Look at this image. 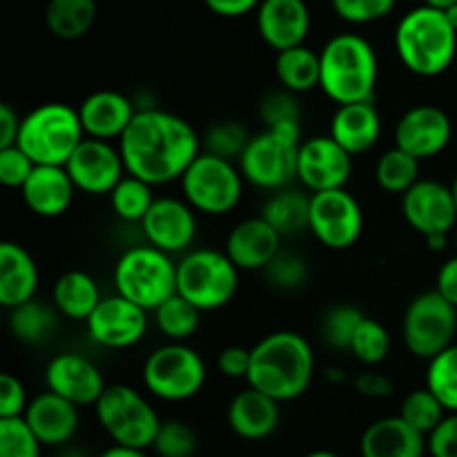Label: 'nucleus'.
<instances>
[{"mask_svg":"<svg viewBox=\"0 0 457 457\" xmlns=\"http://www.w3.org/2000/svg\"><path fill=\"white\" fill-rule=\"evenodd\" d=\"M201 147L199 134L186 119L156 107L137 110L119 138L125 170L150 186L179 181Z\"/></svg>","mask_w":457,"mask_h":457,"instance_id":"obj_1","label":"nucleus"},{"mask_svg":"<svg viewBox=\"0 0 457 457\" xmlns=\"http://www.w3.org/2000/svg\"><path fill=\"white\" fill-rule=\"evenodd\" d=\"M315 375V353L295 330H277L253 346L248 386L277 402H293L308 391Z\"/></svg>","mask_w":457,"mask_h":457,"instance_id":"obj_2","label":"nucleus"},{"mask_svg":"<svg viewBox=\"0 0 457 457\" xmlns=\"http://www.w3.org/2000/svg\"><path fill=\"white\" fill-rule=\"evenodd\" d=\"M395 49L411 74L433 79L453 65L457 29L449 22L445 9L420 4L397 22Z\"/></svg>","mask_w":457,"mask_h":457,"instance_id":"obj_3","label":"nucleus"},{"mask_svg":"<svg viewBox=\"0 0 457 457\" xmlns=\"http://www.w3.org/2000/svg\"><path fill=\"white\" fill-rule=\"evenodd\" d=\"M321 83L337 105L375 101L379 61L375 47L360 34H337L321 49Z\"/></svg>","mask_w":457,"mask_h":457,"instance_id":"obj_4","label":"nucleus"},{"mask_svg":"<svg viewBox=\"0 0 457 457\" xmlns=\"http://www.w3.org/2000/svg\"><path fill=\"white\" fill-rule=\"evenodd\" d=\"M85 138L79 110L67 103H43L22 116L16 145L36 165H65Z\"/></svg>","mask_w":457,"mask_h":457,"instance_id":"obj_5","label":"nucleus"},{"mask_svg":"<svg viewBox=\"0 0 457 457\" xmlns=\"http://www.w3.org/2000/svg\"><path fill=\"white\" fill-rule=\"evenodd\" d=\"M114 288L147 312L177 293V263L172 254L152 244L125 250L114 266Z\"/></svg>","mask_w":457,"mask_h":457,"instance_id":"obj_6","label":"nucleus"},{"mask_svg":"<svg viewBox=\"0 0 457 457\" xmlns=\"http://www.w3.org/2000/svg\"><path fill=\"white\" fill-rule=\"evenodd\" d=\"M239 268L226 250L196 248L183 253L177 263V293L195 303L201 312L219 311L235 299Z\"/></svg>","mask_w":457,"mask_h":457,"instance_id":"obj_7","label":"nucleus"},{"mask_svg":"<svg viewBox=\"0 0 457 457\" xmlns=\"http://www.w3.org/2000/svg\"><path fill=\"white\" fill-rule=\"evenodd\" d=\"M181 181L183 199L201 214L223 217L239 205L244 195V174L239 163L221 159L210 152H201L187 170Z\"/></svg>","mask_w":457,"mask_h":457,"instance_id":"obj_8","label":"nucleus"},{"mask_svg":"<svg viewBox=\"0 0 457 457\" xmlns=\"http://www.w3.org/2000/svg\"><path fill=\"white\" fill-rule=\"evenodd\" d=\"M96 420L114 445L152 449L161 428L154 406L128 384H110L94 404Z\"/></svg>","mask_w":457,"mask_h":457,"instance_id":"obj_9","label":"nucleus"},{"mask_svg":"<svg viewBox=\"0 0 457 457\" xmlns=\"http://www.w3.org/2000/svg\"><path fill=\"white\" fill-rule=\"evenodd\" d=\"M208 370L205 361L186 342H170L147 355L143 364V384L163 402H186L199 395Z\"/></svg>","mask_w":457,"mask_h":457,"instance_id":"obj_10","label":"nucleus"},{"mask_svg":"<svg viewBox=\"0 0 457 457\" xmlns=\"http://www.w3.org/2000/svg\"><path fill=\"white\" fill-rule=\"evenodd\" d=\"M457 333V308L437 290H427L411 299L402 320V339L411 355L433 360L453 344Z\"/></svg>","mask_w":457,"mask_h":457,"instance_id":"obj_11","label":"nucleus"},{"mask_svg":"<svg viewBox=\"0 0 457 457\" xmlns=\"http://www.w3.org/2000/svg\"><path fill=\"white\" fill-rule=\"evenodd\" d=\"M308 230L330 250L353 248L364 230V212L360 201L346 187L311 192Z\"/></svg>","mask_w":457,"mask_h":457,"instance_id":"obj_12","label":"nucleus"},{"mask_svg":"<svg viewBox=\"0 0 457 457\" xmlns=\"http://www.w3.org/2000/svg\"><path fill=\"white\" fill-rule=\"evenodd\" d=\"M297 143L263 129L250 138L237 163L245 181L259 190L275 192L288 187L297 179Z\"/></svg>","mask_w":457,"mask_h":457,"instance_id":"obj_13","label":"nucleus"},{"mask_svg":"<svg viewBox=\"0 0 457 457\" xmlns=\"http://www.w3.org/2000/svg\"><path fill=\"white\" fill-rule=\"evenodd\" d=\"M85 324L89 339L98 346L123 351L145 337L147 311L116 293L112 297H103Z\"/></svg>","mask_w":457,"mask_h":457,"instance_id":"obj_14","label":"nucleus"},{"mask_svg":"<svg viewBox=\"0 0 457 457\" xmlns=\"http://www.w3.org/2000/svg\"><path fill=\"white\" fill-rule=\"evenodd\" d=\"M76 190L103 196L114 190L116 183L128 174L123 156L112 141L85 137L65 163Z\"/></svg>","mask_w":457,"mask_h":457,"instance_id":"obj_15","label":"nucleus"},{"mask_svg":"<svg viewBox=\"0 0 457 457\" xmlns=\"http://www.w3.org/2000/svg\"><path fill=\"white\" fill-rule=\"evenodd\" d=\"M353 172V154L333 137H312L302 141L297 154V181L303 190L321 192L346 187Z\"/></svg>","mask_w":457,"mask_h":457,"instance_id":"obj_16","label":"nucleus"},{"mask_svg":"<svg viewBox=\"0 0 457 457\" xmlns=\"http://www.w3.org/2000/svg\"><path fill=\"white\" fill-rule=\"evenodd\" d=\"M404 221L420 232L428 235H449L457 223V205L451 186L440 181H418L402 195Z\"/></svg>","mask_w":457,"mask_h":457,"instance_id":"obj_17","label":"nucleus"},{"mask_svg":"<svg viewBox=\"0 0 457 457\" xmlns=\"http://www.w3.org/2000/svg\"><path fill=\"white\" fill-rule=\"evenodd\" d=\"M147 244L168 254H181L190 250L196 237V210L186 199L161 196L154 199L141 221Z\"/></svg>","mask_w":457,"mask_h":457,"instance_id":"obj_18","label":"nucleus"},{"mask_svg":"<svg viewBox=\"0 0 457 457\" xmlns=\"http://www.w3.org/2000/svg\"><path fill=\"white\" fill-rule=\"evenodd\" d=\"M453 125L449 114L437 105H415L402 114L395 125V145L418 161L437 156L449 147Z\"/></svg>","mask_w":457,"mask_h":457,"instance_id":"obj_19","label":"nucleus"},{"mask_svg":"<svg viewBox=\"0 0 457 457\" xmlns=\"http://www.w3.org/2000/svg\"><path fill=\"white\" fill-rule=\"evenodd\" d=\"M45 384L49 391L76 406H94L107 388L101 369L79 353H61L54 357L45 369Z\"/></svg>","mask_w":457,"mask_h":457,"instance_id":"obj_20","label":"nucleus"},{"mask_svg":"<svg viewBox=\"0 0 457 457\" xmlns=\"http://www.w3.org/2000/svg\"><path fill=\"white\" fill-rule=\"evenodd\" d=\"M257 31L275 52L303 45L311 31L306 0H262L257 7Z\"/></svg>","mask_w":457,"mask_h":457,"instance_id":"obj_21","label":"nucleus"},{"mask_svg":"<svg viewBox=\"0 0 457 457\" xmlns=\"http://www.w3.org/2000/svg\"><path fill=\"white\" fill-rule=\"evenodd\" d=\"M284 237L272 223L259 217L244 219L230 230L226 239V254L239 270H263L281 250Z\"/></svg>","mask_w":457,"mask_h":457,"instance_id":"obj_22","label":"nucleus"},{"mask_svg":"<svg viewBox=\"0 0 457 457\" xmlns=\"http://www.w3.org/2000/svg\"><path fill=\"white\" fill-rule=\"evenodd\" d=\"M27 208L43 219H56L74 204L76 190L65 165H36L21 187Z\"/></svg>","mask_w":457,"mask_h":457,"instance_id":"obj_23","label":"nucleus"},{"mask_svg":"<svg viewBox=\"0 0 457 457\" xmlns=\"http://www.w3.org/2000/svg\"><path fill=\"white\" fill-rule=\"evenodd\" d=\"M22 418L43 446L67 445L76 436L80 422L79 406L49 388L27 404Z\"/></svg>","mask_w":457,"mask_h":457,"instance_id":"obj_24","label":"nucleus"},{"mask_svg":"<svg viewBox=\"0 0 457 457\" xmlns=\"http://www.w3.org/2000/svg\"><path fill=\"white\" fill-rule=\"evenodd\" d=\"M279 404L259 388L248 386L239 391L228 404V424L241 440L259 442L270 437L279 427Z\"/></svg>","mask_w":457,"mask_h":457,"instance_id":"obj_25","label":"nucleus"},{"mask_svg":"<svg viewBox=\"0 0 457 457\" xmlns=\"http://www.w3.org/2000/svg\"><path fill=\"white\" fill-rule=\"evenodd\" d=\"M134 114L137 110L132 101L114 89H98L89 94L79 107L85 137L103 138V141H114V138L119 141L128 125L132 123Z\"/></svg>","mask_w":457,"mask_h":457,"instance_id":"obj_26","label":"nucleus"},{"mask_svg":"<svg viewBox=\"0 0 457 457\" xmlns=\"http://www.w3.org/2000/svg\"><path fill=\"white\" fill-rule=\"evenodd\" d=\"M361 457H424L427 436L411 427L402 415L375 420L360 442Z\"/></svg>","mask_w":457,"mask_h":457,"instance_id":"obj_27","label":"nucleus"},{"mask_svg":"<svg viewBox=\"0 0 457 457\" xmlns=\"http://www.w3.org/2000/svg\"><path fill=\"white\" fill-rule=\"evenodd\" d=\"M330 137L353 156L369 152L382 137V116L375 101L344 103L330 119Z\"/></svg>","mask_w":457,"mask_h":457,"instance_id":"obj_28","label":"nucleus"},{"mask_svg":"<svg viewBox=\"0 0 457 457\" xmlns=\"http://www.w3.org/2000/svg\"><path fill=\"white\" fill-rule=\"evenodd\" d=\"M38 266L34 257L13 241L0 244V303L16 308L36 297L38 290Z\"/></svg>","mask_w":457,"mask_h":457,"instance_id":"obj_29","label":"nucleus"},{"mask_svg":"<svg viewBox=\"0 0 457 457\" xmlns=\"http://www.w3.org/2000/svg\"><path fill=\"white\" fill-rule=\"evenodd\" d=\"M54 306L62 317L74 321H87L103 295L96 279L89 272L67 270L54 284Z\"/></svg>","mask_w":457,"mask_h":457,"instance_id":"obj_30","label":"nucleus"},{"mask_svg":"<svg viewBox=\"0 0 457 457\" xmlns=\"http://www.w3.org/2000/svg\"><path fill=\"white\" fill-rule=\"evenodd\" d=\"M262 217L277 228L281 237L299 235L308 230L311 217V192L297 187H281L275 190L262 208Z\"/></svg>","mask_w":457,"mask_h":457,"instance_id":"obj_31","label":"nucleus"},{"mask_svg":"<svg viewBox=\"0 0 457 457\" xmlns=\"http://www.w3.org/2000/svg\"><path fill=\"white\" fill-rule=\"evenodd\" d=\"M275 74L281 87L295 94L311 92L321 83V56L306 45L277 52Z\"/></svg>","mask_w":457,"mask_h":457,"instance_id":"obj_32","label":"nucleus"},{"mask_svg":"<svg viewBox=\"0 0 457 457\" xmlns=\"http://www.w3.org/2000/svg\"><path fill=\"white\" fill-rule=\"evenodd\" d=\"M259 119L263 129H270L277 137L302 145V105L295 92L279 87L263 94L259 103Z\"/></svg>","mask_w":457,"mask_h":457,"instance_id":"obj_33","label":"nucleus"},{"mask_svg":"<svg viewBox=\"0 0 457 457\" xmlns=\"http://www.w3.org/2000/svg\"><path fill=\"white\" fill-rule=\"evenodd\" d=\"M98 16L96 0H49L45 7V25L56 38H83Z\"/></svg>","mask_w":457,"mask_h":457,"instance_id":"obj_34","label":"nucleus"},{"mask_svg":"<svg viewBox=\"0 0 457 457\" xmlns=\"http://www.w3.org/2000/svg\"><path fill=\"white\" fill-rule=\"evenodd\" d=\"M58 315L61 312L56 311V306H49L34 297L9 311V330L18 342L38 346V344L49 342L56 333Z\"/></svg>","mask_w":457,"mask_h":457,"instance_id":"obj_35","label":"nucleus"},{"mask_svg":"<svg viewBox=\"0 0 457 457\" xmlns=\"http://www.w3.org/2000/svg\"><path fill=\"white\" fill-rule=\"evenodd\" d=\"M154 312V324L170 342H187L201 326V311L186 297L174 293Z\"/></svg>","mask_w":457,"mask_h":457,"instance_id":"obj_36","label":"nucleus"},{"mask_svg":"<svg viewBox=\"0 0 457 457\" xmlns=\"http://www.w3.org/2000/svg\"><path fill=\"white\" fill-rule=\"evenodd\" d=\"M375 179L384 192L404 195L420 181V161L395 145L379 156L375 165Z\"/></svg>","mask_w":457,"mask_h":457,"instance_id":"obj_37","label":"nucleus"},{"mask_svg":"<svg viewBox=\"0 0 457 457\" xmlns=\"http://www.w3.org/2000/svg\"><path fill=\"white\" fill-rule=\"evenodd\" d=\"M107 196H110V205L116 217L128 223H141L145 219L147 210L154 204L150 183L129 172L116 183L114 190Z\"/></svg>","mask_w":457,"mask_h":457,"instance_id":"obj_38","label":"nucleus"},{"mask_svg":"<svg viewBox=\"0 0 457 457\" xmlns=\"http://www.w3.org/2000/svg\"><path fill=\"white\" fill-rule=\"evenodd\" d=\"M427 386L436 393L449 413L457 411V344H451L428 360Z\"/></svg>","mask_w":457,"mask_h":457,"instance_id":"obj_39","label":"nucleus"},{"mask_svg":"<svg viewBox=\"0 0 457 457\" xmlns=\"http://www.w3.org/2000/svg\"><path fill=\"white\" fill-rule=\"evenodd\" d=\"M351 353L364 366L382 364L388 353H391V333H388L382 321L373 320V317H364L355 330Z\"/></svg>","mask_w":457,"mask_h":457,"instance_id":"obj_40","label":"nucleus"},{"mask_svg":"<svg viewBox=\"0 0 457 457\" xmlns=\"http://www.w3.org/2000/svg\"><path fill=\"white\" fill-rule=\"evenodd\" d=\"M446 413H449V411L445 409V404L437 400L436 393L428 386L411 391L400 406L402 418H404L411 427L418 428L420 433H424V436H428V433L446 418Z\"/></svg>","mask_w":457,"mask_h":457,"instance_id":"obj_41","label":"nucleus"},{"mask_svg":"<svg viewBox=\"0 0 457 457\" xmlns=\"http://www.w3.org/2000/svg\"><path fill=\"white\" fill-rule=\"evenodd\" d=\"M364 311L351 303H337L330 308L321 321V335L324 342L335 351H351L353 337H355L357 326L364 320Z\"/></svg>","mask_w":457,"mask_h":457,"instance_id":"obj_42","label":"nucleus"},{"mask_svg":"<svg viewBox=\"0 0 457 457\" xmlns=\"http://www.w3.org/2000/svg\"><path fill=\"white\" fill-rule=\"evenodd\" d=\"M250 138L253 137H248V129L239 120H221V123L210 125L201 145H204V152H210V154L239 161Z\"/></svg>","mask_w":457,"mask_h":457,"instance_id":"obj_43","label":"nucleus"},{"mask_svg":"<svg viewBox=\"0 0 457 457\" xmlns=\"http://www.w3.org/2000/svg\"><path fill=\"white\" fill-rule=\"evenodd\" d=\"M262 272L268 284L277 290H299L306 286L311 275L306 259L293 250H279Z\"/></svg>","mask_w":457,"mask_h":457,"instance_id":"obj_44","label":"nucleus"},{"mask_svg":"<svg viewBox=\"0 0 457 457\" xmlns=\"http://www.w3.org/2000/svg\"><path fill=\"white\" fill-rule=\"evenodd\" d=\"M152 449L159 457H192L199 449V436L190 424L181 420H168L161 422Z\"/></svg>","mask_w":457,"mask_h":457,"instance_id":"obj_45","label":"nucleus"},{"mask_svg":"<svg viewBox=\"0 0 457 457\" xmlns=\"http://www.w3.org/2000/svg\"><path fill=\"white\" fill-rule=\"evenodd\" d=\"M43 442L25 418H0V457H40Z\"/></svg>","mask_w":457,"mask_h":457,"instance_id":"obj_46","label":"nucleus"},{"mask_svg":"<svg viewBox=\"0 0 457 457\" xmlns=\"http://www.w3.org/2000/svg\"><path fill=\"white\" fill-rule=\"evenodd\" d=\"M333 12L351 25H369L382 21L395 9L397 0H330Z\"/></svg>","mask_w":457,"mask_h":457,"instance_id":"obj_47","label":"nucleus"},{"mask_svg":"<svg viewBox=\"0 0 457 457\" xmlns=\"http://www.w3.org/2000/svg\"><path fill=\"white\" fill-rule=\"evenodd\" d=\"M36 163L29 159L21 145L0 147V183L4 187H18L21 190L29 174L34 172Z\"/></svg>","mask_w":457,"mask_h":457,"instance_id":"obj_48","label":"nucleus"},{"mask_svg":"<svg viewBox=\"0 0 457 457\" xmlns=\"http://www.w3.org/2000/svg\"><path fill=\"white\" fill-rule=\"evenodd\" d=\"M27 404L29 400L21 379L12 373L0 375V418H21Z\"/></svg>","mask_w":457,"mask_h":457,"instance_id":"obj_49","label":"nucleus"},{"mask_svg":"<svg viewBox=\"0 0 457 457\" xmlns=\"http://www.w3.org/2000/svg\"><path fill=\"white\" fill-rule=\"evenodd\" d=\"M428 455L457 457V411L446 413V418L427 436Z\"/></svg>","mask_w":457,"mask_h":457,"instance_id":"obj_50","label":"nucleus"},{"mask_svg":"<svg viewBox=\"0 0 457 457\" xmlns=\"http://www.w3.org/2000/svg\"><path fill=\"white\" fill-rule=\"evenodd\" d=\"M250 360H253V348L228 346L219 353L217 369L228 379H248Z\"/></svg>","mask_w":457,"mask_h":457,"instance_id":"obj_51","label":"nucleus"},{"mask_svg":"<svg viewBox=\"0 0 457 457\" xmlns=\"http://www.w3.org/2000/svg\"><path fill=\"white\" fill-rule=\"evenodd\" d=\"M355 391L370 400H386L395 391V384L378 370H364L355 378Z\"/></svg>","mask_w":457,"mask_h":457,"instance_id":"obj_52","label":"nucleus"},{"mask_svg":"<svg viewBox=\"0 0 457 457\" xmlns=\"http://www.w3.org/2000/svg\"><path fill=\"white\" fill-rule=\"evenodd\" d=\"M204 4L221 18H241L250 12H257L262 0H204Z\"/></svg>","mask_w":457,"mask_h":457,"instance_id":"obj_53","label":"nucleus"},{"mask_svg":"<svg viewBox=\"0 0 457 457\" xmlns=\"http://www.w3.org/2000/svg\"><path fill=\"white\" fill-rule=\"evenodd\" d=\"M21 120L22 116H18V112L9 103H0V147L16 145Z\"/></svg>","mask_w":457,"mask_h":457,"instance_id":"obj_54","label":"nucleus"},{"mask_svg":"<svg viewBox=\"0 0 457 457\" xmlns=\"http://www.w3.org/2000/svg\"><path fill=\"white\" fill-rule=\"evenodd\" d=\"M436 290L457 308V254L446 263H442V268L437 270Z\"/></svg>","mask_w":457,"mask_h":457,"instance_id":"obj_55","label":"nucleus"},{"mask_svg":"<svg viewBox=\"0 0 457 457\" xmlns=\"http://www.w3.org/2000/svg\"><path fill=\"white\" fill-rule=\"evenodd\" d=\"M98 457H150L145 453V449H132V446H123V445H114L110 449L103 451Z\"/></svg>","mask_w":457,"mask_h":457,"instance_id":"obj_56","label":"nucleus"},{"mask_svg":"<svg viewBox=\"0 0 457 457\" xmlns=\"http://www.w3.org/2000/svg\"><path fill=\"white\" fill-rule=\"evenodd\" d=\"M424 239H427L428 250H433V253H442L446 248V244H449V235H428Z\"/></svg>","mask_w":457,"mask_h":457,"instance_id":"obj_57","label":"nucleus"},{"mask_svg":"<svg viewBox=\"0 0 457 457\" xmlns=\"http://www.w3.org/2000/svg\"><path fill=\"white\" fill-rule=\"evenodd\" d=\"M455 3L457 0H424V4H428V7H436V9H446Z\"/></svg>","mask_w":457,"mask_h":457,"instance_id":"obj_58","label":"nucleus"},{"mask_svg":"<svg viewBox=\"0 0 457 457\" xmlns=\"http://www.w3.org/2000/svg\"><path fill=\"white\" fill-rule=\"evenodd\" d=\"M445 13H446V18H449L451 25H453L455 29H457V3L451 4V7H446Z\"/></svg>","mask_w":457,"mask_h":457,"instance_id":"obj_59","label":"nucleus"},{"mask_svg":"<svg viewBox=\"0 0 457 457\" xmlns=\"http://www.w3.org/2000/svg\"><path fill=\"white\" fill-rule=\"evenodd\" d=\"M303 457H339V455L333 453V451H311V453H306Z\"/></svg>","mask_w":457,"mask_h":457,"instance_id":"obj_60","label":"nucleus"},{"mask_svg":"<svg viewBox=\"0 0 457 457\" xmlns=\"http://www.w3.org/2000/svg\"><path fill=\"white\" fill-rule=\"evenodd\" d=\"M451 190H453V196H455V205H457V174H455L453 183H451Z\"/></svg>","mask_w":457,"mask_h":457,"instance_id":"obj_61","label":"nucleus"},{"mask_svg":"<svg viewBox=\"0 0 457 457\" xmlns=\"http://www.w3.org/2000/svg\"><path fill=\"white\" fill-rule=\"evenodd\" d=\"M455 245H457V235H455Z\"/></svg>","mask_w":457,"mask_h":457,"instance_id":"obj_62","label":"nucleus"}]
</instances>
